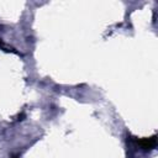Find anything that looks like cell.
<instances>
[{
    "instance_id": "6da1fadb",
    "label": "cell",
    "mask_w": 158,
    "mask_h": 158,
    "mask_svg": "<svg viewBox=\"0 0 158 158\" xmlns=\"http://www.w3.org/2000/svg\"><path fill=\"white\" fill-rule=\"evenodd\" d=\"M137 143L143 148V149H153L157 144V139L156 136H152L149 138H142L139 141H137Z\"/></svg>"
},
{
    "instance_id": "7a4b0ae2",
    "label": "cell",
    "mask_w": 158,
    "mask_h": 158,
    "mask_svg": "<svg viewBox=\"0 0 158 158\" xmlns=\"http://www.w3.org/2000/svg\"><path fill=\"white\" fill-rule=\"evenodd\" d=\"M12 158H19V157H17V156H15V157H12Z\"/></svg>"
}]
</instances>
